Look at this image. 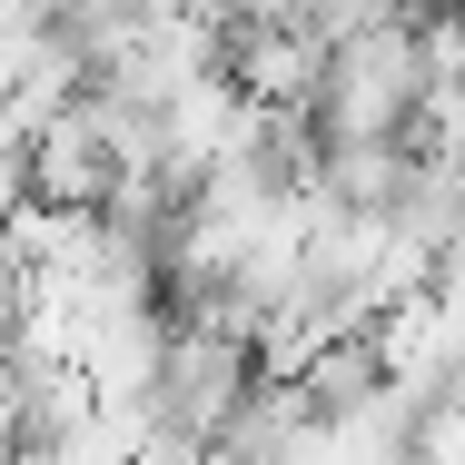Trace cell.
I'll return each mask as SVG.
<instances>
[{
    "mask_svg": "<svg viewBox=\"0 0 465 465\" xmlns=\"http://www.w3.org/2000/svg\"><path fill=\"white\" fill-rule=\"evenodd\" d=\"M248 396H258V347L238 327L169 317V347H159V376H149V436L179 446V456H208L238 426Z\"/></svg>",
    "mask_w": 465,
    "mask_h": 465,
    "instance_id": "1",
    "label": "cell"
},
{
    "mask_svg": "<svg viewBox=\"0 0 465 465\" xmlns=\"http://www.w3.org/2000/svg\"><path fill=\"white\" fill-rule=\"evenodd\" d=\"M228 20H317V0H228Z\"/></svg>",
    "mask_w": 465,
    "mask_h": 465,
    "instance_id": "2",
    "label": "cell"
}]
</instances>
